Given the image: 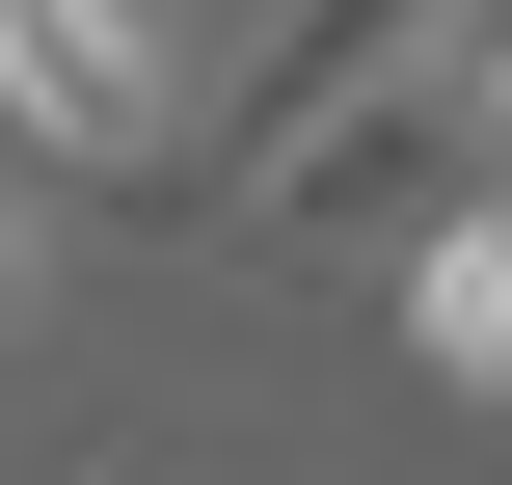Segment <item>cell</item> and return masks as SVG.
<instances>
[{"mask_svg":"<svg viewBox=\"0 0 512 485\" xmlns=\"http://www.w3.org/2000/svg\"><path fill=\"white\" fill-rule=\"evenodd\" d=\"M81 485H162V459H81Z\"/></svg>","mask_w":512,"mask_h":485,"instance_id":"cell-6","label":"cell"},{"mask_svg":"<svg viewBox=\"0 0 512 485\" xmlns=\"http://www.w3.org/2000/svg\"><path fill=\"white\" fill-rule=\"evenodd\" d=\"M459 27H486V0H270V54H243V108L189 135V189L243 216V189H270L297 135H351V108H405V81L459 54Z\"/></svg>","mask_w":512,"mask_h":485,"instance_id":"cell-2","label":"cell"},{"mask_svg":"<svg viewBox=\"0 0 512 485\" xmlns=\"http://www.w3.org/2000/svg\"><path fill=\"white\" fill-rule=\"evenodd\" d=\"M0 162H54V189H189L162 0H0Z\"/></svg>","mask_w":512,"mask_h":485,"instance_id":"cell-1","label":"cell"},{"mask_svg":"<svg viewBox=\"0 0 512 485\" xmlns=\"http://www.w3.org/2000/svg\"><path fill=\"white\" fill-rule=\"evenodd\" d=\"M27 270H54V216H27V162H0V324H27Z\"/></svg>","mask_w":512,"mask_h":485,"instance_id":"cell-5","label":"cell"},{"mask_svg":"<svg viewBox=\"0 0 512 485\" xmlns=\"http://www.w3.org/2000/svg\"><path fill=\"white\" fill-rule=\"evenodd\" d=\"M405 351H432L459 405H512V189H459V216L405 243Z\"/></svg>","mask_w":512,"mask_h":485,"instance_id":"cell-3","label":"cell"},{"mask_svg":"<svg viewBox=\"0 0 512 485\" xmlns=\"http://www.w3.org/2000/svg\"><path fill=\"white\" fill-rule=\"evenodd\" d=\"M432 135H459V189H512V0L459 27V54H432Z\"/></svg>","mask_w":512,"mask_h":485,"instance_id":"cell-4","label":"cell"}]
</instances>
